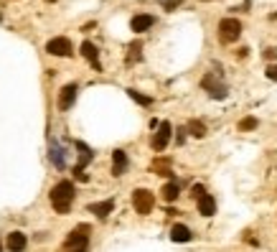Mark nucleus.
I'll return each mask as SVG.
<instances>
[{
	"instance_id": "nucleus-9",
	"label": "nucleus",
	"mask_w": 277,
	"mask_h": 252,
	"mask_svg": "<svg viewBox=\"0 0 277 252\" xmlns=\"http://www.w3.org/2000/svg\"><path fill=\"white\" fill-rule=\"evenodd\" d=\"M77 100V84H66L61 92H59V110H69Z\"/></svg>"
},
{
	"instance_id": "nucleus-8",
	"label": "nucleus",
	"mask_w": 277,
	"mask_h": 252,
	"mask_svg": "<svg viewBox=\"0 0 277 252\" xmlns=\"http://www.w3.org/2000/svg\"><path fill=\"white\" fill-rule=\"evenodd\" d=\"M82 56L94 67V72H102V64H99V51H97V46L94 44H89V41H84L82 44Z\"/></svg>"
},
{
	"instance_id": "nucleus-11",
	"label": "nucleus",
	"mask_w": 277,
	"mask_h": 252,
	"mask_svg": "<svg viewBox=\"0 0 277 252\" xmlns=\"http://www.w3.org/2000/svg\"><path fill=\"white\" fill-rule=\"evenodd\" d=\"M127 168V153L125 150H115L112 153V176H122Z\"/></svg>"
},
{
	"instance_id": "nucleus-1",
	"label": "nucleus",
	"mask_w": 277,
	"mask_h": 252,
	"mask_svg": "<svg viewBox=\"0 0 277 252\" xmlns=\"http://www.w3.org/2000/svg\"><path fill=\"white\" fill-rule=\"evenodd\" d=\"M49 199H51V206H54L59 214H66V211L72 209V204H74V183H72V181H59V183L51 188Z\"/></svg>"
},
{
	"instance_id": "nucleus-27",
	"label": "nucleus",
	"mask_w": 277,
	"mask_h": 252,
	"mask_svg": "<svg viewBox=\"0 0 277 252\" xmlns=\"http://www.w3.org/2000/svg\"><path fill=\"white\" fill-rule=\"evenodd\" d=\"M0 21H3V16H0Z\"/></svg>"
},
{
	"instance_id": "nucleus-17",
	"label": "nucleus",
	"mask_w": 277,
	"mask_h": 252,
	"mask_svg": "<svg viewBox=\"0 0 277 252\" xmlns=\"http://www.w3.org/2000/svg\"><path fill=\"white\" fill-rule=\"evenodd\" d=\"M178 183H165L163 186V196H165V201H176L178 199Z\"/></svg>"
},
{
	"instance_id": "nucleus-5",
	"label": "nucleus",
	"mask_w": 277,
	"mask_h": 252,
	"mask_svg": "<svg viewBox=\"0 0 277 252\" xmlns=\"http://www.w3.org/2000/svg\"><path fill=\"white\" fill-rule=\"evenodd\" d=\"M201 87H203L211 97H216V100H226V94H229L226 84L219 82V77H214V74H206V77L201 79Z\"/></svg>"
},
{
	"instance_id": "nucleus-24",
	"label": "nucleus",
	"mask_w": 277,
	"mask_h": 252,
	"mask_svg": "<svg viewBox=\"0 0 277 252\" xmlns=\"http://www.w3.org/2000/svg\"><path fill=\"white\" fill-rule=\"evenodd\" d=\"M203 194H206V188H203V186H201V183H196V186H193V199H196V201H198V199H201V196H203Z\"/></svg>"
},
{
	"instance_id": "nucleus-6",
	"label": "nucleus",
	"mask_w": 277,
	"mask_h": 252,
	"mask_svg": "<svg viewBox=\"0 0 277 252\" xmlns=\"http://www.w3.org/2000/svg\"><path fill=\"white\" fill-rule=\"evenodd\" d=\"M46 51H49L51 56H72V54H74V46H72L69 39L56 36V39H51V41L46 44Z\"/></svg>"
},
{
	"instance_id": "nucleus-20",
	"label": "nucleus",
	"mask_w": 277,
	"mask_h": 252,
	"mask_svg": "<svg viewBox=\"0 0 277 252\" xmlns=\"http://www.w3.org/2000/svg\"><path fill=\"white\" fill-rule=\"evenodd\" d=\"M140 49H143V44H140V41H135V44L130 46V54H127V64H135V61H140Z\"/></svg>"
},
{
	"instance_id": "nucleus-4",
	"label": "nucleus",
	"mask_w": 277,
	"mask_h": 252,
	"mask_svg": "<svg viewBox=\"0 0 277 252\" xmlns=\"http://www.w3.org/2000/svg\"><path fill=\"white\" fill-rule=\"evenodd\" d=\"M132 206H135V211L137 214H150L153 211V206H155V199H153V191H148V188H137L135 194H132Z\"/></svg>"
},
{
	"instance_id": "nucleus-7",
	"label": "nucleus",
	"mask_w": 277,
	"mask_h": 252,
	"mask_svg": "<svg viewBox=\"0 0 277 252\" xmlns=\"http://www.w3.org/2000/svg\"><path fill=\"white\" fill-rule=\"evenodd\" d=\"M170 135H173V128L170 122H158V133L153 135V150H165L168 143H170Z\"/></svg>"
},
{
	"instance_id": "nucleus-18",
	"label": "nucleus",
	"mask_w": 277,
	"mask_h": 252,
	"mask_svg": "<svg viewBox=\"0 0 277 252\" xmlns=\"http://www.w3.org/2000/svg\"><path fill=\"white\" fill-rule=\"evenodd\" d=\"M127 94H130V97H132V100H135L137 105H143V107H148V105H153V100H150L148 94H140L137 89H127Z\"/></svg>"
},
{
	"instance_id": "nucleus-16",
	"label": "nucleus",
	"mask_w": 277,
	"mask_h": 252,
	"mask_svg": "<svg viewBox=\"0 0 277 252\" xmlns=\"http://www.w3.org/2000/svg\"><path fill=\"white\" fill-rule=\"evenodd\" d=\"M49 158H51V163H54L56 168H64V166H66V158H64V150H61V145H56V143H51V150H49Z\"/></svg>"
},
{
	"instance_id": "nucleus-26",
	"label": "nucleus",
	"mask_w": 277,
	"mask_h": 252,
	"mask_svg": "<svg viewBox=\"0 0 277 252\" xmlns=\"http://www.w3.org/2000/svg\"><path fill=\"white\" fill-rule=\"evenodd\" d=\"M49 3H56V0H49Z\"/></svg>"
},
{
	"instance_id": "nucleus-22",
	"label": "nucleus",
	"mask_w": 277,
	"mask_h": 252,
	"mask_svg": "<svg viewBox=\"0 0 277 252\" xmlns=\"http://www.w3.org/2000/svg\"><path fill=\"white\" fill-rule=\"evenodd\" d=\"M160 6H163L165 11H173V8L181 6V0H160Z\"/></svg>"
},
{
	"instance_id": "nucleus-2",
	"label": "nucleus",
	"mask_w": 277,
	"mask_h": 252,
	"mask_svg": "<svg viewBox=\"0 0 277 252\" xmlns=\"http://www.w3.org/2000/svg\"><path fill=\"white\" fill-rule=\"evenodd\" d=\"M87 247H89V227H87V224H79V227L66 237L61 252H87Z\"/></svg>"
},
{
	"instance_id": "nucleus-15",
	"label": "nucleus",
	"mask_w": 277,
	"mask_h": 252,
	"mask_svg": "<svg viewBox=\"0 0 277 252\" xmlns=\"http://www.w3.org/2000/svg\"><path fill=\"white\" fill-rule=\"evenodd\" d=\"M198 211H201L203 216H214V211H216V201H214V196L203 194V196L198 199Z\"/></svg>"
},
{
	"instance_id": "nucleus-25",
	"label": "nucleus",
	"mask_w": 277,
	"mask_h": 252,
	"mask_svg": "<svg viewBox=\"0 0 277 252\" xmlns=\"http://www.w3.org/2000/svg\"><path fill=\"white\" fill-rule=\"evenodd\" d=\"M264 56H267V59H277V49H267Z\"/></svg>"
},
{
	"instance_id": "nucleus-12",
	"label": "nucleus",
	"mask_w": 277,
	"mask_h": 252,
	"mask_svg": "<svg viewBox=\"0 0 277 252\" xmlns=\"http://www.w3.org/2000/svg\"><path fill=\"white\" fill-rule=\"evenodd\" d=\"M153 23H155V21H153V16L140 13V16H135V18H132V23H130V26H132V31H135V34H145L148 28H153Z\"/></svg>"
},
{
	"instance_id": "nucleus-19",
	"label": "nucleus",
	"mask_w": 277,
	"mask_h": 252,
	"mask_svg": "<svg viewBox=\"0 0 277 252\" xmlns=\"http://www.w3.org/2000/svg\"><path fill=\"white\" fill-rule=\"evenodd\" d=\"M188 130H191V135H196V138H203V135H206V128H203L201 120H191V122H188Z\"/></svg>"
},
{
	"instance_id": "nucleus-23",
	"label": "nucleus",
	"mask_w": 277,
	"mask_h": 252,
	"mask_svg": "<svg viewBox=\"0 0 277 252\" xmlns=\"http://www.w3.org/2000/svg\"><path fill=\"white\" fill-rule=\"evenodd\" d=\"M267 79L277 82V64H269V67H267Z\"/></svg>"
},
{
	"instance_id": "nucleus-10",
	"label": "nucleus",
	"mask_w": 277,
	"mask_h": 252,
	"mask_svg": "<svg viewBox=\"0 0 277 252\" xmlns=\"http://www.w3.org/2000/svg\"><path fill=\"white\" fill-rule=\"evenodd\" d=\"M26 244H28V239H26V234H23V232H11V234H8L6 247H8L11 252H23V249H26Z\"/></svg>"
},
{
	"instance_id": "nucleus-21",
	"label": "nucleus",
	"mask_w": 277,
	"mask_h": 252,
	"mask_svg": "<svg viewBox=\"0 0 277 252\" xmlns=\"http://www.w3.org/2000/svg\"><path fill=\"white\" fill-rule=\"evenodd\" d=\"M257 128V117H244L239 122V130H254Z\"/></svg>"
},
{
	"instance_id": "nucleus-3",
	"label": "nucleus",
	"mask_w": 277,
	"mask_h": 252,
	"mask_svg": "<svg viewBox=\"0 0 277 252\" xmlns=\"http://www.w3.org/2000/svg\"><path fill=\"white\" fill-rule=\"evenodd\" d=\"M241 36V23L236 18H224L219 23V41L221 44H234Z\"/></svg>"
},
{
	"instance_id": "nucleus-13",
	"label": "nucleus",
	"mask_w": 277,
	"mask_h": 252,
	"mask_svg": "<svg viewBox=\"0 0 277 252\" xmlns=\"http://www.w3.org/2000/svg\"><path fill=\"white\" fill-rule=\"evenodd\" d=\"M170 239H173V242H191V239H193V232H191L186 224H173Z\"/></svg>"
},
{
	"instance_id": "nucleus-14",
	"label": "nucleus",
	"mask_w": 277,
	"mask_h": 252,
	"mask_svg": "<svg viewBox=\"0 0 277 252\" xmlns=\"http://www.w3.org/2000/svg\"><path fill=\"white\" fill-rule=\"evenodd\" d=\"M112 209H115V201H112V199L99 201V204H89V211H92V214H97L99 219H105L107 214H112Z\"/></svg>"
}]
</instances>
